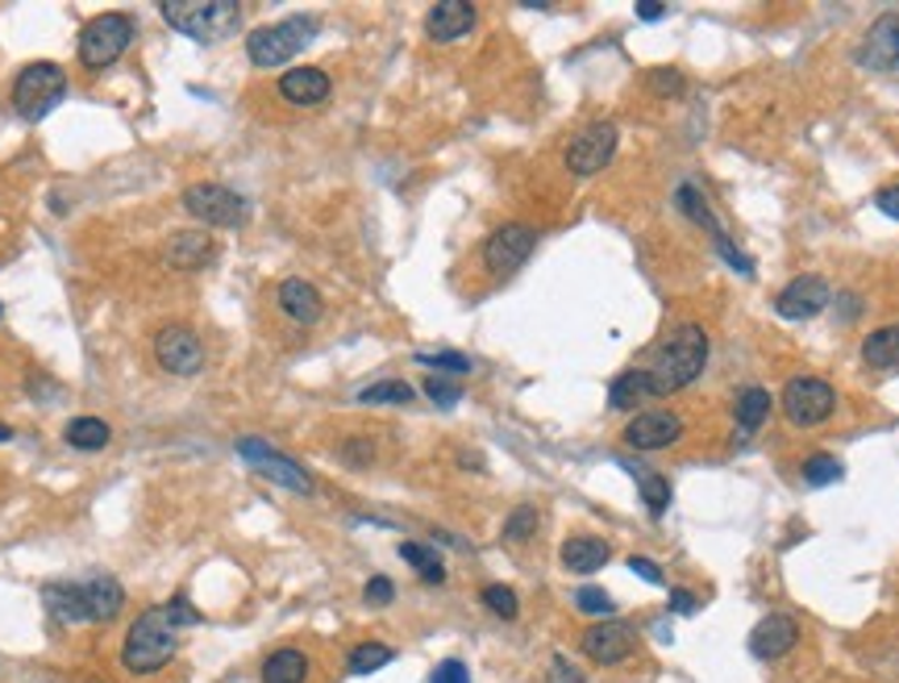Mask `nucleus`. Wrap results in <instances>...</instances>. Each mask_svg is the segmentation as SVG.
<instances>
[{
    "instance_id": "obj_4",
    "label": "nucleus",
    "mask_w": 899,
    "mask_h": 683,
    "mask_svg": "<svg viewBox=\"0 0 899 683\" xmlns=\"http://www.w3.org/2000/svg\"><path fill=\"white\" fill-rule=\"evenodd\" d=\"M313 38H316L313 17H287V21H275V26H258L246 38V55H251L254 67H280L292 64Z\"/></svg>"
},
{
    "instance_id": "obj_3",
    "label": "nucleus",
    "mask_w": 899,
    "mask_h": 683,
    "mask_svg": "<svg viewBox=\"0 0 899 683\" xmlns=\"http://www.w3.org/2000/svg\"><path fill=\"white\" fill-rule=\"evenodd\" d=\"M163 17L172 21V30H179L192 42H217L237 26L242 4L234 0H167Z\"/></svg>"
},
{
    "instance_id": "obj_21",
    "label": "nucleus",
    "mask_w": 899,
    "mask_h": 683,
    "mask_svg": "<svg viewBox=\"0 0 899 683\" xmlns=\"http://www.w3.org/2000/svg\"><path fill=\"white\" fill-rule=\"evenodd\" d=\"M79 601H84V621H113L121 608V584L109 575H96L79 584Z\"/></svg>"
},
{
    "instance_id": "obj_15",
    "label": "nucleus",
    "mask_w": 899,
    "mask_h": 683,
    "mask_svg": "<svg viewBox=\"0 0 899 683\" xmlns=\"http://www.w3.org/2000/svg\"><path fill=\"white\" fill-rule=\"evenodd\" d=\"M584 654L599 667H616V663H625L633 654V630L625 621H599L584 634Z\"/></svg>"
},
{
    "instance_id": "obj_35",
    "label": "nucleus",
    "mask_w": 899,
    "mask_h": 683,
    "mask_svg": "<svg viewBox=\"0 0 899 683\" xmlns=\"http://www.w3.org/2000/svg\"><path fill=\"white\" fill-rule=\"evenodd\" d=\"M483 604H488L496 617L512 621L517 613H521V604H517V592L505 588V584H491V588H483Z\"/></svg>"
},
{
    "instance_id": "obj_43",
    "label": "nucleus",
    "mask_w": 899,
    "mask_h": 683,
    "mask_svg": "<svg viewBox=\"0 0 899 683\" xmlns=\"http://www.w3.org/2000/svg\"><path fill=\"white\" fill-rule=\"evenodd\" d=\"M363 596H367V604H392L395 584H392V579H388V575H375V579H367Z\"/></svg>"
},
{
    "instance_id": "obj_39",
    "label": "nucleus",
    "mask_w": 899,
    "mask_h": 683,
    "mask_svg": "<svg viewBox=\"0 0 899 683\" xmlns=\"http://www.w3.org/2000/svg\"><path fill=\"white\" fill-rule=\"evenodd\" d=\"M546 683H587L584 671L575 667L570 658H563V654H554L550 658V671H546Z\"/></svg>"
},
{
    "instance_id": "obj_11",
    "label": "nucleus",
    "mask_w": 899,
    "mask_h": 683,
    "mask_svg": "<svg viewBox=\"0 0 899 683\" xmlns=\"http://www.w3.org/2000/svg\"><path fill=\"white\" fill-rule=\"evenodd\" d=\"M833 301V292L824 284V275H795L791 284L779 287V296H774V313L788 321H812L817 313H824Z\"/></svg>"
},
{
    "instance_id": "obj_23",
    "label": "nucleus",
    "mask_w": 899,
    "mask_h": 683,
    "mask_svg": "<svg viewBox=\"0 0 899 683\" xmlns=\"http://www.w3.org/2000/svg\"><path fill=\"white\" fill-rule=\"evenodd\" d=\"M608 558H613V550H608V541L604 538H587V534H579V538L563 541V567H567V572L592 575V572H599Z\"/></svg>"
},
{
    "instance_id": "obj_13",
    "label": "nucleus",
    "mask_w": 899,
    "mask_h": 683,
    "mask_svg": "<svg viewBox=\"0 0 899 683\" xmlns=\"http://www.w3.org/2000/svg\"><path fill=\"white\" fill-rule=\"evenodd\" d=\"M155 359L163 371L172 375H196L205 367V342L196 338V330L188 325H167L163 334L155 338Z\"/></svg>"
},
{
    "instance_id": "obj_25",
    "label": "nucleus",
    "mask_w": 899,
    "mask_h": 683,
    "mask_svg": "<svg viewBox=\"0 0 899 683\" xmlns=\"http://www.w3.org/2000/svg\"><path fill=\"white\" fill-rule=\"evenodd\" d=\"M309 680V654L296 651V646H284V651H271L267 663H263V683H304Z\"/></svg>"
},
{
    "instance_id": "obj_19",
    "label": "nucleus",
    "mask_w": 899,
    "mask_h": 683,
    "mask_svg": "<svg viewBox=\"0 0 899 683\" xmlns=\"http://www.w3.org/2000/svg\"><path fill=\"white\" fill-rule=\"evenodd\" d=\"M333 92V80L316 67H292L280 76V96L296 109H313V105H325Z\"/></svg>"
},
{
    "instance_id": "obj_16",
    "label": "nucleus",
    "mask_w": 899,
    "mask_h": 683,
    "mask_svg": "<svg viewBox=\"0 0 899 683\" xmlns=\"http://www.w3.org/2000/svg\"><path fill=\"white\" fill-rule=\"evenodd\" d=\"M795 642H800V625H795V617H788V613H771V617H762L754 625V634H750V654L762 658V663H774V658H783V654L795 651Z\"/></svg>"
},
{
    "instance_id": "obj_2",
    "label": "nucleus",
    "mask_w": 899,
    "mask_h": 683,
    "mask_svg": "<svg viewBox=\"0 0 899 683\" xmlns=\"http://www.w3.org/2000/svg\"><path fill=\"white\" fill-rule=\"evenodd\" d=\"M704 367H709V334H704L700 325H678L675 334L658 347V354H654V363H649L646 371L654 375L658 392L671 397V392L700 380Z\"/></svg>"
},
{
    "instance_id": "obj_47",
    "label": "nucleus",
    "mask_w": 899,
    "mask_h": 683,
    "mask_svg": "<svg viewBox=\"0 0 899 683\" xmlns=\"http://www.w3.org/2000/svg\"><path fill=\"white\" fill-rule=\"evenodd\" d=\"M649 84L663 88V92H678V88H683V76H675V71H658V76H649Z\"/></svg>"
},
{
    "instance_id": "obj_34",
    "label": "nucleus",
    "mask_w": 899,
    "mask_h": 683,
    "mask_svg": "<svg viewBox=\"0 0 899 683\" xmlns=\"http://www.w3.org/2000/svg\"><path fill=\"white\" fill-rule=\"evenodd\" d=\"M637 484H642V496H646V509L654 513V517H663L666 505H671V479L642 471V476H637Z\"/></svg>"
},
{
    "instance_id": "obj_6",
    "label": "nucleus",
    "mask_w": 899,
    "mask_h": 683,
    "mask_svg": "<svg viewBox=\"0 0 899 683\" xmlns=\"http://www.w3.org/2000/svg\"><path fill=\"white\" fill-rule=\"evenodd\" d=\"M129 42H134V21L126 13H100L79 33V64L88 71H100V67L117 64Z\"/></svg>"
},
{
    "instance_id": "obj_17",
    "label": "nucleus",
    "mask_w": 899,
    "mask_h": 683,
    "mask_svg": "<svg viewBox=\"0 0 899 683\" xmlns=\"http://www.w3.org/2000/svg\"><path fill=\"white\" fill-rule=\"evenodd\" d=\"M858 64L874 67V71H899V17L887 13L879 17L870 33L862 38L858 47Z\"/></svg>"
},
{
    "instance_id": "obj_41",
    "label": "nucleus",
    "mask_w": 899,
    "mask_h": 683,
    "mask_svg": "<svg viewBox=\"0 0 899 683\" xmlns=\"http://www.w3.org/2000/svg\"><path fill=\"white\" fill-rule=\"evenodd\" d=\"M426 397L433 400V404H442V409H455L462 392H458L455 383H446V380H426Z\"/></svg>"
},
{
    "instance_id": "obj_42",
    "label": "nucleus",
    "mask_w": 899,
    "mask_h": 683,
    "mask_svg": "<svg viewBox=\"0 0 899 683\" xmlns=\"http://www.w3.org/2000/svg\"><path fill=\"white\" fill-rule=\"evenodd\" d=\"M429 683H471V671H467V663H458V658H446V663H438V671H433Z\"/></svg>"
},
{
    "instance_id": "obj_18",
    "label": "nucleus",
    "mask_w": 899,
    "mask_h": 683,
    "mask_svg": "<svg viewBox=\"0 0 899 683\" xmlns=\"http://www.w3.org/2000/svg\"><path fill=\"white\" fill-rule=\"evenodd\" d=\"M475 21H479L475 4H467V0H438L426 17V30L433 42H458V38H467L475 30Z\"/></svg>"
},
{
    "instance_id": "obj_46",
    "label": "nucleus",
    "mask_w": 899,
    "mask_h": 683,
    "mask_svg": "<svg viewBox=\"0 0 899 683\" xmlns=\"http://www.w3.org/2000/svg\"><path fill=\"white\" fill-rule=\"evenodd\" d=\"M874 208H879L883 217H896V222H899V184H891V188L879 192V196H874Z\"/></svg>"
},
{
    "instance_id": "obj_37",
    "label": "nucleus",
    "mask_w": 899,
    "mask_h": 683,
    "mask_svg": "<svg viewBox=\"0 0 899 683\" xmlns=\"http://www.w3.org/2000/svg\"><path fill=\"white\" fill-rule=\"evenodd\" d=\"M575 604H579L584 613H592V617H613L616 613L613 596H608L604 588H579L575 592Z\"/></svg>"
},
{
    "instance_id": "obj_32",
    "label": "nucleus",
    "mask_w": 899,
    "mask_h": 683,
    "mask_svg": "<svg viewBox=\"0 0 899 683\" xmlns=\"http://www.w3.org/2000/svg\"><path fill=\"white\" fill-rule=\"evenodd\" d=\"M412 397H417V392H412V383H404V380H379L359 392L363 404H409Z\"/></svg>"
},
{
    "instance_id": "obj_45",
    "label": "nucleus",
    "mask_w": 899,
    "mask_h": 683,
    "mask_svg": "<svg viewBox=\"0 0 899 683\" xmlns=\"http://www.w3.org/2000/svg\"><path fill=\"white\" fill-rule=\"evenodd\" d=\"M695 608H700V601H695V592H687V588H671V613H678V617H692Z\"/></svg>"
},
{
    "instance_id": "obj_50",
    "label": "nucleus",
    "mask_w": 899,
    "mask_h": 683,
    "mask_svg": "<svg viewBox=\"0 0 899 683\" xmlns=\"http://www.w3.org/2000/svg\"><path fill=\"white\" fill-rule=\"evenodd\" d=\"M9 438H13V429H9V426H0V442H9Z\"/></svg>"
},
{
    "instance_id": "obj_49",
    "label": "nucleus",
    "mask_w": 899,
    "mask_h": 683,
    "mask_svg": "<svg viewBox=\"0 0 899 683\" xmlns=\"http://www.w3.org/2000/svg\"><path fill=\"white\" fill-rule=\"evenodd\" d=\"M342 455H346V459H371V446H367V442H346V446H342Z\"/></svg>"
},
{
    "instance_id": "obj_22",
    "label": "nucleus",
    "mask_w": 899,
    "mask_h": 683,
    "mask_svg": "<svg viewBox=\"0 0 899 683\" xmlns=\"http://www.w3.org/2000/svg\"><path fill=\"white\" fill-rule=\"evenodd\" d=\"M280 309L300 325H316L321 321V292L309 280H284L280 284Z\"/></svg>"
},
{
    "instance_id": "obj_28",
    "label": "nucleus",
    "mask_w": 899,
    "mask_h": 683,
    "mask_svg": "<svg viewBox=\"0 0 899 683\" xmlns=\"http://www.w3.org/2000/svg\"><path fill=\"white\" fill-rule=\"evenodd\" d=\"M771 404L774 397L766 392V388H745V392H737V426L745 429V433H754V429L766 426V417H771Z\"/></svg>"
},
{
    "instance_id": "obj_24",
    "label": "nucleus",
    "mask_w": 899,
    "mask_h": 683,
    "mask_svg": "<svg viewBox=\"0 0 899 683\" xmlns=\"http://www.w3.org/2000/svg\"><path fill=\"white\" fill-rule=\"evenodd\" d=\"M167 263L179 271L188 267H205L208 258H213V238H208L205 230H184V234H175L172 242H167Z\"/></svg>"
},
{
    "instance_id": "obj_20",
    "label": "nucleus",
    "mask_w": 899,
    "mask_h": 683,
    "mask_svg": "<svg viewBox=\"0 0 899 683\" xmlns=\"http://www.w3.org/2000/svg\"><path fill=\"white\" fill-rule=\"evenodd\" d=\"M658 397H663V392H658V383H654V375H649L646 367L620 371L613 380V388H608V404H613L616 413L642 409V404H649V400H658Z\"/></svg>"
},
{
    "instance_id": "obj_38",
    "label": "nucleus",
    "mask_w": 899,
    "mask_h": 683,
    "mask_svg": "<svg viewBox=\"0 0 899 683\" xmlns=\"http://www.w3.org/2000/svg\"><path fill=\"white\" fill-rule=\"evenodd\" d=\"M534 529H537V509H529V505H521V509L512 513L505 521V541H525V538H534Z\"/></svg>"
},
{
    "instance_id": "obj_7",
    "label": "nucleus",
    "mask_w": 899,
    "mask_h": 683,
    "mask_svg": "<svg viewBox=\"0 0 899 683\" xmlns=\"http://www.w3.org/2000/svg\"><path fill=\"white\" fill-rule=\"evenodd\" d=\"M837 409V392L833 383L817 380V375H795L783 388V413H788L791 426H821L829 421Z\"/></svg>"
},
{
    "instance_id": "obj_12",
    "label": "nucleus",
    "mask_w": 899,
    "mask_h": 683,
    "mask_svg": "<svg viewBox=\"0 0 899 683\" xmlns=\"http://www.w3.org/2000/svg\"><path fill=\"white\" fill-rule=\"evenodd\" d=\"M534 246H537L534 225L508 222L483 242V263H488V271H496V275H508V271H517L525 258L534 255Z\"/></svg>"
},
{
    "instance_id": "obj_33",
    "label": "nucleus",
    "mask_w": 899,
    "mask_h": 683,
    "mask_svg": "<svg viewBox=\"0 0 899 683\" xmlns=\"http://www.w3.org/2000/svg\"><path fill=\"white\" fill-rule=\"evenodd\" d=\"M841 476H846V471H841V462H837L833 455H812V459H804V484H812V488H829V484H837Z\"/></svg>"
},
{
    "instance_id": "obj_30",
    "label": "nucleus",
    "mask_w": 899,
    "mask_h": 683,
    "mask_svg": "<svg viewBox=\"0 0 899 683\" xmlns=\"http://www.w3.org/2000/svg\"><path fill=\"white\" fill-rule=\"evenodd\" d=\"M400 558L412 563V572L421 575L426 584H442L446 579V567H442V555L438 550H429L421 541H400Z\"/></svg>"
},
{
    "instance_id": "obj_29",
    "label": "nucleus",
    "mask_w": 899,
    "mask_h": 683,
    "mask_svg": "<svg viewBox=\"0 0 899 683\" xmlns=\"http://www.w3.org/2000/svg\"><path fill=\"white\" fill-rule=\"evenodd\" d=\"M862 359H867V367H896L899 363V321L896 325L874 330V334H867V342H862Z\"/></svg>"
},
{
    "instance_id": "obj_26",
    "label": "nucleus",
    "mask_w": 899,
    "mask_h": 683,
    "mask_svg": "<svg viewBox=\"0 0 899 683\" xmlns=\"http://www.w3.org/2000/svg\"><path fill=\"white\" fill-rule=\"evenodd\" d=\"M675 205H678V213H683L687 222L704 225V230H709V234H712V242L725 238V225H721V217L712 213V205H709V201H704V192L695 188V184H678Z\"/></svg>"
},
{
    "instance_id": "obj_9",
    "label": "nucleus",
    "mask_w": 899,
    "mask_h": 683,
    "mask_svg": "<svg viewBox=\"0 0 899 683\" xmlns=\"http://www.w3.org/2000/svg\"><path fill=\"white\" fill-rule=\"evenodd\" d=\"M237 450H242V459L251 462L258 476L275 479L280 488H292L296 496H309L313 492V476L300 467V462H292L287 455H280L275 446L267 442H254V438H246V442H237Z\"/></svg>"
},
{
    "instance_id": "obj_48",
    "label": "nucleus",
    "mask_w": 899,
    "mask_h": 683,
    "mask_svg": "<svg viewBox=\"0 0 899 683\" xmlns=\"http://www.w3.org/2000/svg\"><path fill=\"white\" fill-rule=\"evenodd\" d=\"M637 17H642V21H663L666 4H637Z\"/></svg>"
},
{
    "instance_id": "obj_31",
    "label": "nucleus",
    "mask_w": 899,
    "mask_h": 683,
    "mask_svg": "<svg viewBox=\"0 0 899 683\" xmlns=\"http://www.w3.org/2000/svg\"><path fill=\"white\" fill-rule=\"evenodd\" d=\"M392 658H395L392 646H383V642H363V646H354V651H350L346 663H350V671H354V675H371V671L388 667Z\"/></svg>"
},
{
    "instance_id": "obj_36",
    "label": "nucleus",
    "mask_w": 899,
    "mask_h": 683,
    "mask_svg": "<svg viewBox=\"0 0 899 683\" xmlns=\"http://www.w3.org/2000/svg\"><path fill=\"white\" fill-rule=\"evenodd\" d=\"M421 367H433V371H450V375H467L471 371V359L467 354H455V350H442V354H417Z\"/></svg>"
},
{
    "instance_id": "obj_1",
    "label": "nucleus",
    "mask_w": 899,
    "mask_h": 683,
    "mask_svg": "<svg viewBox=\"0 0 899 683\" xmlns=\"http://www.w3.org/2000/svg\"><path fill=\"white\" fill-rule=\"evenodd\" d=\"M201 621V613L192 608L188 596H172L167 604H155L138 613V621L129 625L126 646H121V663L129 675H155L172 663V654L179 651V634L192 630Z\"/></svg>"
},
{
    "instance_id": "obj_27",
    "label": "nucleus",
    "mask_w": 899,
    "mask_h": 683,
    "mask_svg": "<svg viewBox=\"0 0 899 683\" xmlns=\"http://www.w3.org/2000/svg\"><path fill=\"white\" fill-rule=\"evenodd\" d=\"M67 446H76V450H105L113 438L109 421H100V417H76V421H67L63 429Z\"/></svg>"
},
{
    "instance_id": "obj_5",
    "label": "nucleus",
    "mask_w": 899,
    "mask_h": 683,
    "mask_svg": "<svg viewBox=\"0 0 899 683\" xmlns=\"http://www.w3.org/2000/svg\"><path fill=\"white\" fill-rule=\"evenodd\" d=\"M67 92V76L59 64H30L13 80V109L26 121H42Z\"/></svg>"
},
{
    "instance_id": "obj_8",
    "label": "nucleus",
    "mask_w": 899,
    "mask_h": 683,
    "mask_svg": "<svg viewBox=\"0 0 899 683\" xmlns=\"http://www.w3.org/2000/svg\"><path fill=\"white\" fill-rule=\"evenodd\" d=\"M184 208L196 222L222 225V230H234V225L246 222V201L237 192L222 188V184H196V188H188L184 192Z\"/></svg>"
},
{
    "instance_id": "obj_10",
    "label": "nucleus",
    "mask_w": 899,
    "mask_h": 683,
    "mask_svg": "<svg viewBox=\"0 0 899 683\" xmlns=\"http://www.w3.org/2000/svg\"><path fill=\"white\" fill-rule=\"evenodd\" d=\"M613 155H616V126L613 121H592V126L570 138L567 167L575 175H596L613 163Z\"/></svg>"
},
{
    "instance_id": "obj_14",
    "label": "nucleus",
    "mask_w": 899,
    "mask_h": 683,
    "mask_svg": "<svg viewBox=\"0 0 899 683\" xmlns=\"http://www.w3.org/2000/svg\"><path fill=\"white\" fill-rule=\"evenodd\" d=\"M683 438V417L666 413V409H646L625 426V442L633 450H666Z\"/></svg>"
},
{
    "instance_id": "obj_51",
    "label": "nucleus",
    "mask_w": 899,
    "mask_h": 683,
    "mask_svg": "<svg viewBox=\"0 0 899 683\" xmlns=\"http://www.w3.org/2000/svg\"><path fill=\"white\" fill-rule=\"evenodd\" d=\"M0 318H4V309H0Z\"/></svg>"
},
{
    "instance_id": "obj_40",
    "label": "nucleus",
    "mask_w": 899,
    "mask_h": 683,
    "mask_svg": "<svg viewBox=\"0 0 899 683\" xmlns=\"http://www.w3.org/2000/svg\"><path fill=\"white\" fill-rule=\"evenodd\" d=\"M716 251H721V255H725V263L733 271H742L745 280H750V275H754V263H750V255H745V251H737V246H733V238H716Z\"/></svg>"
},
{
    "instance_id": "obj_44",
    "label": "nucleus",
    "mask_w": 899,
    "mask_h": 683,
    "mask_svg": "<svg viewBox=\"0 0 899 683\" xmlns=\"http://www.w3.org/2000/svg\"><path fill=\"white\" fill-rule=\"evenodd\" d=\"M629 572L637 575V579H646V584H654V588L663 584V572H658V567H654V558H646V555H633V558H629Z\"/></svg>"
}]
</instances>
